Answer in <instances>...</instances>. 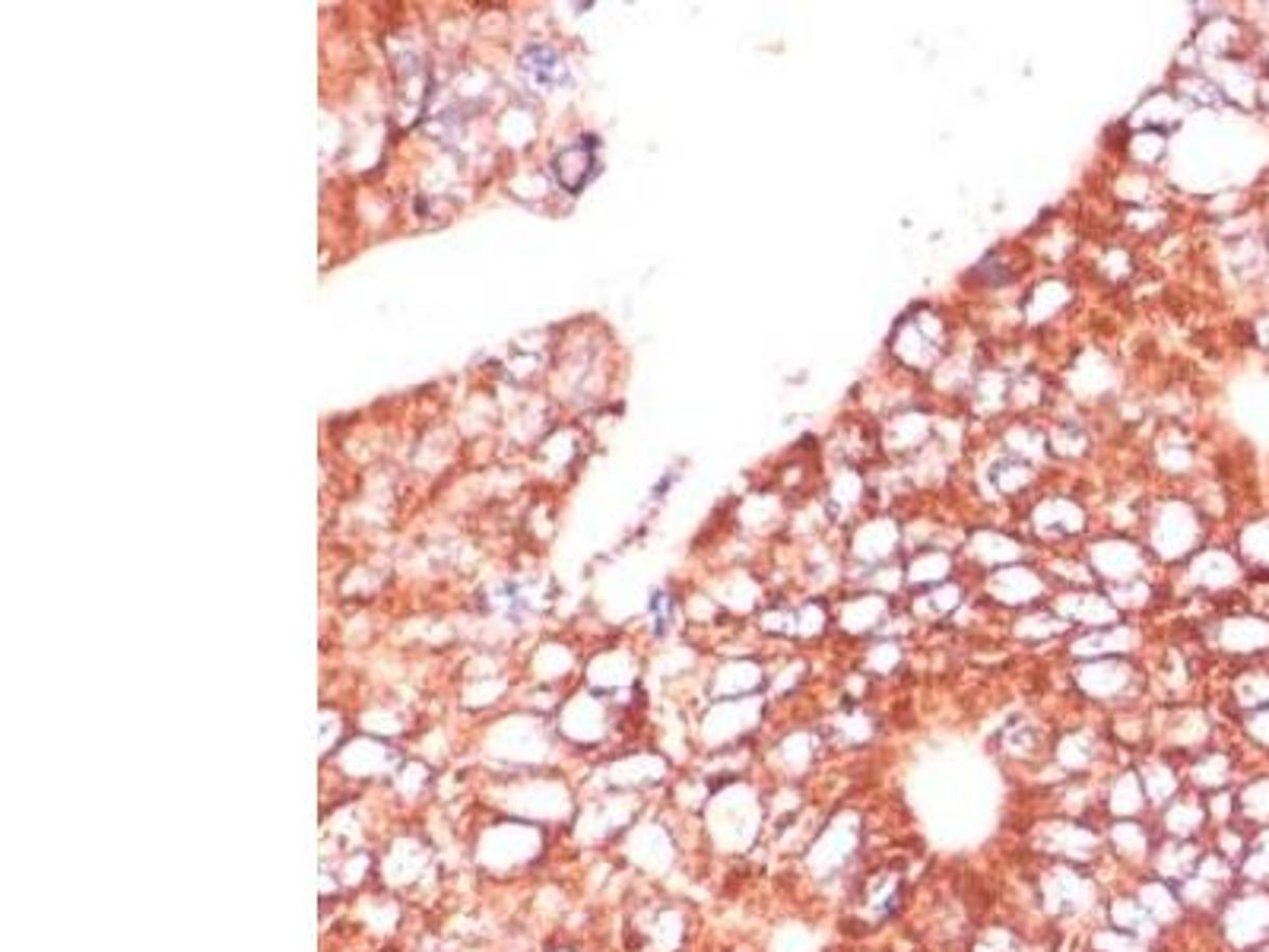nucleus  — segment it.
Returning a JSON list of instances; mask_svg holds the SVG:
<instances>
[{
  "label": "nucleus",
  "mask_w": 1269,
  "mask_h": 952,
  "mask_svg": "<svg viewBox=\"0 0 1269 952\" xmlns=\"http://www.w3.org/2000/svg\"><path fill=\"white\" fill-rule=\"evenodd\" d=\"M896 359L911 371H930L946 353V325L933 311H917L892 334Z\"/></svg>",
  "instance_id": "f257e3e1"
},
{
  "label": "nucleus",
  "mask_w": 1269,
  "mask_h": 952,
  "mask_svg": "<svg viewBox=\"0 0 1269 952\" xmlns=\"http://www.w3.org/2000/svg\"><path fill=\"white\" fill-rule=\"evenodd\" d=\"M1092 565H1095V575L1130 585L1142 575L1139 568L1146 565V552L1126 540H1102L1092 549Z\"/></svg>",
  "instance_id": "f03ea898"
},
{
  "label": "nucleus",
  "mask_w": 1269,
  "mask_h": 952,
  "mask_svg": "<svg viewBox=\"0 0 1269 952\" xmlns=\"http://www.w3.org/2000/svg\"><path fill=\"white\" fill-rule=\"evenodd\" d=\"M1035 528L1047 540H1063L1086 528V515L1072 498H1047L1035 512Z\"/></svg>",
  "instance_id": "7ed1b4c3"
},
{
  "label": "nucleus",
  "mask_w": 1269,
  "mask_h": 952,
  "mask_svg": "<svg viewBox=\"0 0 1269 952\" xmlns=\"http://www.w3.org/2000/svg\"><path fill=\"white\" fill-rule=\"evenodd\" d=\"M899 540H902V534L892 518H873V521L860 524L854 534V556L863 562H885L896 556Z\"/></svg>",
  "instance_id": "20e7f679"
},
{
  "label": "nucleus",
  "mask_w": 1269,
  "mask_h": 952,
  "mask_svg": "<svg viewBox=\"0 0 1269 952\" xmlns=\"http://www.w3.org/2000/svg\"><path fill=\"white\" fill-rule=\"evenodd\" d=\"M990 588H993V594H996L1003 603H1032V600H1038L1044 582L1035 575L1032 568L1006 565V568H1000L996 575H993Z\"/></svg>",
  "instance_id": "39448f33"
},
{
  "label": "nucleus",
  "mask_w": 1269,
  "mask_h": 952,
  "mask_svg": "<svg viewBox=\"0 0 1269 952\" xmlns=\"http://www.w3.org/2000/svg\"><path fill=\"white\" fill-rule=\"evenodd\" d=\"M927 438H930V419L921 416V413H896L892 419H888L885 435H882V441L896 455H908V452L924 448Z\"/></svg>",
  "instance_id": "423d86ee"
},
{
  "label": "nucleus",
  "mask_w": 1269,
  "mask_h": 952,
  "mask_svg": "<svg viewBox=\"0 0 1269 952\" xmlns=\"http://www.w3.org/2000/svg\"><path fill=\"white\" fill-rule=\"evenodd\" d=\"M949 571H952V559H949V552L946 549H936V546H921V552L914 556V562L908 565V582H921V585H946V578H949Z\"/></svg>",
  "instance_id": "0eeeda50"
},
{
  "label": "nucleus",
  "mask_w": 1269,
  "mask_h": 952,
  "mask_svg": "<svg viewBox=\"0 0 1269 952\" xmlns=\"http://www.w3.org/2000/svg\"><path fill=\"white\" fill-rule=\"evenodd\" d=\"M1066 302H1069V289H1066L1063 283L1051 280V283H1041V286L1029 295L1026 311H1029L1032 321H1047V317H1054L1057 311L1066 308Z\"/></svg>",
  "instance_id": "6e6552de"
},
{
  "label": "nucleus",
  "mask_w": 1269,
  "mask_h": 952,
  "mask_svg": "<svg viewBox=\"0 0 1269 952\" xmlns=\"http://www.w3.org/2000/svg\"><path fill=\"white\" fill-rule=\"evenodd\" d=\"M968 549H972V552H975V559H981L984 565H993V562H1012V559H1019V556H1022L1019 543L1009 540V537H1003V534H996V531H981V534L972 540V546H968Z\"/></svg>",
  "instance_id": "1a4fd4ad"
},
{
  "label": "nucleus",
  "mask_w": 1269,
  "mask_h": 952,
  "mask_svg": "<svg viewBox=\"0 0 1269 952\" xmlns=\"http://www.w3.org/2000/svg\"><path fill=\"white\" fill-rule=\"evenodd\" d=\"M1130 156H1133V162L1136 165H1156L1162 156H1165V137L1159 134V131H1149V127H1142L1139 134H1133V140H1130Z\"/></svg>",
  "instance_id": "9d476101"
}]
</instances>
